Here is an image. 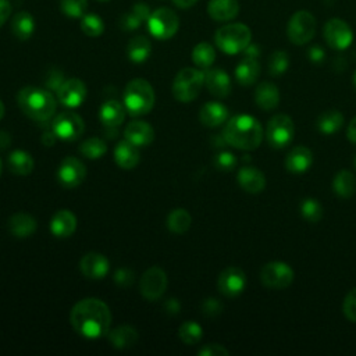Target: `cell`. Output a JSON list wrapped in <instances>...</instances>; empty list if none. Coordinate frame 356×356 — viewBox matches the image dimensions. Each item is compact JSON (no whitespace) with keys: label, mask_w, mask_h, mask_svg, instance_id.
<instances>
[{"label":"cell","mask_w":356,"mask_h":356,"mask_svg":"<svg viewBox=\"0 0 356 356\" xmlns=\"http://www.w3.org/2000/svg\"><path fill=\"white\" fill-rule=\"evenodd\" d=\"M70 321L79 335L96 339L108 332L111 313L103 300L97 298H85L76 302L71 309Z\"/></svg>","instance_id":"1"},{"label":"cell","mask_w":356,"mask_h":356,"mask_svg":"<svg viewBox=\"0 0 356 356\" xmlns=\"http://www.w3.org/2000/svg\"><path fill=\"white\" fill-rule=\"evenodd\" d=\"M263 136L264 132L260 121L248 114H239L229 118L222 129L225 143L241 150L257 149Z\"/></svg>","instance_id":"2"},{"label":"cell","mask_w":356,"mask_h":356,"mask_svg":"<svg viewBox=\"0 0 356 356\" xmlns=\"http://www.w3.org/2000/svg\"><path fill=\"white\" fill-rule=\"evenodd\" d=\"M17 103L25 115L39 122L50 120L54 115L57 107L51 92L36 86L22 88L18 92Z\"/></svg>","instance_id":"3"},{"label":"cell","mask_w":356,"mask_h":356,"mask_svg":"<svg viewBox=\"0 0 356 356\" xmlns=\"http://www.w3.org/2000/svg\"><path fill=\"white\" fill-rule=\"evenodd\" d=\"M153 104L154 92L147 81L136 78L128 82L124 90V107L129 115H145L153 108Z\"/></svg>","instance_id":"4"},{"label":"cell","mask_w":356,"mask_h":356,"mask_svg":"<svg viewBox=\"0 0 356 356\" xmlns=\"http://www.w3.org/2000/svg\"><path fill=\"white\" fill-rule=\"evenodd\" d=\"M214 42L222 53L238 54L252 42V31L242 22H231L216 31Z\"/></svg>","instance_id":"5"},{"label":"cell","mask_w":356,"mask_h":356,"mask_svg":"<svg viewBox=\"0 0 356 356\" xmlns=\"http://www.w3.org/2000/svg\"><path fill=\"white\" fill-rule=\"evenodd\" d=\"M204 85V72L196 68L181 70L172 82V95L178 102L189 103L197 97Z\"/></svg>","instance_id":"6"},{"label":"cell","mask_w":356,"mask_h":356,"mask_svg":"<svg viewBox=\"0 0 356 356\" xmlns=\"http://www.w3.org/2000/svg\"><path fill=\"white\" fill-rule=\"evenodd\" d=\"M316 26L314 15L306 10H299L291 15L286 24V36L292 44L302 46L314 38Z\"/></svg>","instance_id":"7"},{"label":"cell","mask_w":356,"mask_h":356,"mask_svg":"<svg viewBox=\"0 0 356 356\" xmlns=\"http://www.w3.org/2000/svg\"><path fill=\"white\" fill-rule=\"evenodd\" d=\"M147 29L150 35L156 39L165 40L172 38L179 28L178 15L167 7L154 10L147 18Z\"/></svg>","instance_id":"8"},{"label":"cell","mask_w":356,"mask_h":356,"mask_svg":"<svg viewBox=\"0 0 356 356\" xmlns=\"http://www.w3.org/2000/svg\"><path fill=\"white\" fill-rule=\"evenodd\" d=\"M293 134L295 125L292 118L286 114H275L268 120L264 135L271 147L282 149L292 142Z\"/></svg>","instance_id":"9"},{"label":"cell","mask_w":356,"mask_h":356,"mask_svg":"<svg viewBox=\"0 0 356 356\" xmlns=\"http://www.w3.org/2000/svg\"><path fill=\"white\" fill-rule=\"evenodd\" d=\"M293 270L284 261H270L260 270V281L268 289H285L293 281Z\"/></svg>","instance_id":"10"},{"label":"cell","mask_w":356,"mask_h":356,"mask_svg":"<svg viewBox=\"0 0 356 356\" xmlns=\"http://www.w3.org/2000/svg\"><path fill=\"white\" fill-rule=\"evenodd\" d=\"M323 36L328 47L334 50H345L353 42L352 28L341 18H330L324 24Z\"/></svg>","instance_id":"11"},{"label":"cell","mask_w":356,"mask_h":356,"mask_svg":"<svg viewBox=\"0 0 356 356\" xmlns=\"http://www.w3.org/2000/svg\"><path fill=\"white\" fill-rule=\"evenodd\" d=\"M85 129L82 118L72 111H63L57 114L51 121V131L54 135L65 142L76 140Z\"/></svg>","instance_id":"12"},{"label":"cell","mask_w":356,"mask_h":356,"mask_svg":"<svg viewBox=\"0 0 356 356\" xmlns=\"http://www.w3.org/2000/svg\"><path fill=\"white\" fill-rule=\"evenodd\" d=\"M167 289V274L159 266L147 268L139 281V291L147 300H157Z\"/></svg>","instance_id":"13"},{"label":"cell","mask_w":356,"mask_h":356,"mask_svg":"<svg viewBox=\"0 0 356 356\" xmlns=\"http://www.w3.org/2000/svg\"><path fill=\"white\" fill-rule=\"evenodd\" d=\"M246 286V275L239 267H227L222 270L217 280V288L220 293L227 298H235L243 292Z\"/></svg>","instance_id":"14"},{"label":"cell","mask_w":356,"mask_h":356,"mask_svg":"<svg viewBox=\"0 0 356 356\" xmlns=\"http://www.w3.org/2000/svg\"><path fill=\"white\" fill-rule=\"evenodd\" d=\"M86 177L85 165L75 157H65L57 170L58 182L65 188H75L83 182Z\"/></svg>","instance_id":"15"},{"label":"cell","mask_w":356,"mask_h":356,"mask_svg":"<svg viewBox=\"0 0 356 356\" xmlns=\"http://www.w3.org/2000/svg\"><path fill=\"white\" fill-rule=\"evenodd\" d=\"M86 97V86L78 78H70L63 82L57 90V99L67 107H78Z\"/></svg>","instance_id":"16"},{"label":"cell","mask_w":356,"mask_h":356,"mask_svg":"<svg viewBox=\"0 0 356 356\" xmlns=\"http://www.w3.org/2000/svg\"><path fill=\"white\" fill-rule=\"evenodd\" d=\"M110 263L102 253L89 252L79 261L81 273L89 280H102L107 275Z\"/></svg>","instance_id":"17"},{"label":"cell","mask_w":356,"mask_h":356,"mask_svg":"<svg viewBox=\"0 0 356 356\" xmlns=\"http://www.w3.org/2000/svg\"><path fill=\"white\" fill-rule=\"evenodd\" d=\"M204 85L216 97H227L231 93L229 75L221 68H211L204 72Z\"/></svg>","instance_id":"18"},{"label":"cell","mask_w":356,"mask_h":356,"mask_svg":"<svg viewBox=\"0 0 356 356\" xmlns=\"http://www.w3.org/2000/svg\"><path fill=\"white\" fill-rule=\"evenodd\" d=\"M254 103L263 111H271L280 104V90L275 83L264 81L254 89Z\"/></svg>","instance_id":"19"},{"label":"cell","mask_w":356,"mask_h":356,"mask_svg":"<svg viewBox=\"0 0 356 356\" xmlns=\"http://www.w3.org/2000/svg\"><path fill=\"white\" fill-rule=\"evenodd\" d=\"M312 163H313L312 150L302 145L292 147L285 157V168L293 174H300L307 171Z\"/></svg>","instance_id":"20"},{"label":"cell","mask_w":356,"mask_h":356,"mask_svg":"<svg viewBox=\"0 0 356 356\" xmlns=\"http://www.w3.org/2000/svg\"><path fill=\"white\" fill-rule=\"evenodd\" d=\"M238 184L245 192L260 193L266 186V177L259 168L243 165L238 171Z\"/></svg>","instance_id":"21"},{"label":"cell","mask_w":356,"mask_h":356,"mask_svg":"<svg viewBox=\"0 0 356 356\" xmlns=\"http://www.w3.org/2000/svg\"><path fill=\"white\" fill-rule=\"evenodd\" d=\"M124 138L136 147L147 146L154 139L153 128L145 121H132L124 131Z\"/></svg>","instance_id":"22"},{"label":"cell","mask_w":356,"mask_h":356,"mask_svg":"<svg viewBox=\"0 0 356 356\" xmlns=\"http://www.w3.org/2000/svg\"><path fill=\"white\" fill-rule=\"evenodd\" d=\"M99 118L107 129H115L122 124L125 118V107L114 99L106 100L100 107Z\"/></svg>","instance_id":"23"},{"label":"cell","mask_w":356,"mask_h":356,"mask_svg":"<svg viewBox=\"0 0 356 356\" xmlns=\"http://www.w3.org/2000/svg\"><path fill=\"white\" fill-rule=\"evenodd\" d=\"M207 14L211 19L227 22L239 14L238 0H210L207 4Z\"/></svg>","instance_id":"24"},{"label":"cell","mask_w":356,"mask_h":356,"mask_svg":"<svg viewBox=\"0 0 356 356\" xmlns=\"http://www.w3.org/2000/svg\"><path fill=\"white\" fill-rule=\"evenodd\" d=\"M76 228V218L74 213L67 209L56 211L50 220V231L57 238H67L74 234Z\"/></svg>","instance_id":"25"},{"label":"cell","mask_w":356,"mask_h":356,"mask_svg":"<svg viewBox=\"0 0 356 356\" xmlns=\"http://www.w3.org/2000/svg\"><path fill=\"white\" fill-rule=\"evenodd\" d=\"M7 227H8V231L11 235H14L17 238H28L36 231L38 224H36V220L31 214L19 211V213L13 214L8 218Z\"/></svg>","instance_id":"26"},{"label":"cell","mask_w":356,"mask_h":356,"mask_svg":"<svg viewBox=\"0 0 356 356\" xmlns=\"http://www.w3.org/2000/svg\"><path fill=\"white\" fill-rule=\"evenodd\" d=\"M228 118V108L218 102H209L202 106L199 120L203 125L214 128L225 122Z\"/></svg>","instance_id":"27"},{"label":"cell","mask_w":356,"mask_h":356,"mask_svg":"<svg viewBox=\"0 0 356 356\" xmlns=\"http://www.w3.org/2000/svg\"><path fill=\"white\" fill-rule=\"evenodd\" d=\"M139 152L135 145L127 139L118 142L114 147V161L124 170H131L139 163Z\"/></svg>","instance_id":"28"},{"label":"cell","mask_w":356,"mask_h":356,"mask_svg":"<svg viewBox=\"0 0 356 356\" xmlns=\"http://www.w3.org/2000/svg\"><path fill=\"white\" fill-rule=\"evenodd\" d=\"M260 75V63L256 58L243 57L235 68V79L242 86L253 85Z\"/></svg>","instance_id":"29"},{"label":"cell","mask_w":356,"mask_h":356,"mask_svg":"<svg viewBox=\"0 0 356 356\" xmlns=\"http://www.w3.org/2000/svg\"><path fill=\"white\" fill-rule=\"evenodd\" d=\"M110 343L117 349H127L136 343L138 341V331L128 324L118 325L117 328L107 332Z\"/></svg>","instance_id":"30"},{"label":"cell","mask_w":356,"mask_h":356,"mask_svg":"<svg viewBox=\"0 0 356 356\" xmlns=\"http://www.w3.org/2000/svg\"><path fill=\"white\" fill-rule=\"evenodd\" d=\"M11 31L19 40H28L35 31V19L28 11H19L11 21Z\"/></svg>","instance_id":"31"},{"label":"cell","mask_w":356,"mask_h":356,"mask_svg":"<svg viewBox=\"0 0 356 356\" xmlns=\"http://www.w3.org/2000/svg\"><path fill=\"white\" fill-rule=\"evenodd\" d=\"M317 129L323 135H332L343 125V114L339 110H327L317 118Z\"/></svg>","instance_id":"32"},{"label":"cell","mask_w":356,"mask_h":356,"mask_svg":"<svg viewBox=\"0 0 356 356\" xmlns=\"http://www.w3.org/2000/svg\"><path fill=\"white\" fill-rule=\"evenodd\" d=\"M332 191L342 199L352 197L356 192V177L348 170H341L332 179Z\"/></svg>","instance_id":"33"},{"label":"cell","mask_w":356,"mask_h":356,"mask_svg":"<svg viewBox=\"0 0 356 356\" xmlns=\"http://www.w3.org/2000/svg\"><path fill=\"white\" fill-rule=\"evenodd\" d=\"M152 53L150 40L146 36H135L129 40L127 46V54L134 63H143Z\"/></svg>","instance_id":"34"},{"label":"cell","mask_w":356,"mask_h":356,"mask_svg":"<svg viewBox=\"0 0 356 356\" xmlns=\"http://www.w3.org/2000/svg\"><path fill=\"white\" fill-rule=\"evenodd\" d=\"M8 168L17 175H28L33 170V159L24 150H14L7 160Z\"/></svg>","instance_id":"35"},{"label":"cell","mask_w":356,"mask_h":356,"mask_svg":"<svg viewBox=\"0 0 356 356\" xmlns=\"http://www.w3.org/2000/svg\"><path fill=\"white\" fill-rule=\"evenodd\" d=\"M216 60V50L207 42L197 43L192 50V61L202 70H209Z\"/></svg>","instance_id":"36"},{"label":"cell","mask_w":356,"mask_h":356,"mask_svg":"<svg viewBox=\"0 0 356 356\" xmlns=\"http://www.w3.org/2000/svg\"><path fill=\"white\" fill-rule=\"evenodd\" d=\"M192 222V217L185 209H175L168 214L167 218V227L174 234H185Z\"/></svg>","instance_id":"37"},{"label":"cell","mask_w":356,"mask_h":356,"mask_svg":"<svg viewBox=\"0 0 356 356\" xmlns=\"http://www.w3.org/2000/svg\"><path fill=\"white\" fill-rule=\"evenodd\" d=\"M289 67V54L285 50H275L270 54L267 61L268 74L271 76L282 75Z\"/></svg>","instance_id":"38"},{"label":"cell","mask_w":356,"mask_h":356,"mask_svg":"<svg viewBox=\"0 0 356 356\" xmlns=\"http://www.w3.org/2000/svg\"><path fill=\"white\" fill-rule=\"evenodd\" d=\"M78 150L88 159H100L107 152V145L100 138H89L79 145Z\"/></svg>","instance_id":"39"},{"label":"cell","mask_w":356,"mask_h":356,"mask_svg":"<svg viewBox=\"0 0 356 356\" xmlns=\"http://www.w3.org/2000/svg\"><path fill=\"white\" fill-rule=\"evenodd\" d=\"M178 335L181 341L186 345H195L202 339L203 330L196 321H185L178 328Z\"/></svg>","instance_id":"40"},{"label":"cell","mask_w":356,"mask_h":356,"mask_svg":"<svg viewBox=\"0 0 356 356\" xmlns=\"http://www.w3.org/2000/svg\"><path fill=\"white\" fill-rule=\"evenodd\" d=\"M81 29L86 36L96 38L104 31V22L97 14H83L81 17Z\"/></svg>","instance_id":"41"},{"label":"cell","mask_w":356,"mask_h":356,"mask_svg":"<svg viewBox=\"0 0 356 356\" xmlns=\"http://www.w3.org/2000/svg\"><path fill=\"white\" fill-rule=\"evenodd\" d=\"M300 214L309 222H318L323 217V206L314 197H306L300 203Z\"/></svg>","instance_id":"42"},{"label":"cell","mask_w":356,"mask_h":356,"mask_svg":"<svg viewBox=\"0 0 356 356\" xmlns=\"http://www.w3.org/2000/svg\"><path fill=\"white\" fill-rule=\"evenodd\" d=\"M88 7V0H60L61 11L70 18H81Z\"/></svg>","instance_id":"43"},{"label":"cell","mask_w":356,"mask_h":356,"mask_svg":"<svg viewBox=\"0 0 356 356\" xmlns=\"http://www.w3.org/2000/svg\"><path fill=\"white\" fill-rule=\"evenodd\" d=\"M342 313L349 321L356 323V288H352L346 293L342 303Z\"/></svg>","instance_id":"44"},{"label":"cell","mask_w":356,"mask_h":356,"mask_svg":"<svg viewBox=\"0 0 356 356\" xmlns=\"http://www.w3.org/2000/svg\"><path fill=\"white\" fill-rule=\"evenodd\" d=\"M236 157L231 152H220L214 157V165L221 171H232L236 165Z\"/></svg>","instance_id":"45"},{"label":"cell","mask_w":356,"mask_h":356,"mask_svg":"<svg viewBox=\"0 0 356 356\" xmlns=\"http://www.w3.org/2000/svg\"><path fill=\"white\" fill-rule=\"evenodd\" d=\"M202 312L207 317H216L222 312V303L216 298H207L202 303Z\"/></svg>","instance_id":"46"},{"label":"cell","mask_w":356,"mask_h":356,"mask_svg":"<svg viewBox=\"0 0 356 356\" xmlns=\"http://www.w3.org/2000/svg\"><path fill=\"white\" fill-rule=\"evenodd\" d=\"M134 278H135V275H134L132 270L125 268V267H121L114 273V282L120 286H129L134 282Z\"/></svg>","instance_id":"47"},{"label":"cell","mask_w":356,"mask_h":356,"mask_svg":"<svg viewBox=\"0 0 356 356\" xmlns=\"http://www.w3.org/2000/svg\"><path fill=\"white\" fill-rule=\"evenodd\" d=\"M199 356H228L229 352L220 343H207L199 352Z\"/></svg>","instance_id":"48"},{"label":"cell","mask_w":356,"mask_h":356,"mask_svg":"<svg viewBox=\"0 0 356 356\" xmlns=\"http://www.w3.org/2000/svg\"><path fill=\"white\" fill-rule=\"evenodd\" d=\"M140 24H142V21H140L139 17H138L135 13H132V11L124 14V15L121 17V19H120V25H121V28H122L124 31H135L138 26H140Z\"/></svg>","instance_id":"49"},{"label":"cell","mask_w":356,"mask_h":356,"mask_svg":"<svg viewBox=\"0 0 356 356\" xmlns=\"http://www.w3.org/2000/svg\"><path fill=\"white\" fill-rule=\"evenodd\" d=\"M306 54H307V60H309L310 63H313V64H321V63L325 60V51H324V49H323L321 46H318V44L310 46V47L307 49Z\"/></svg>","instance_id":"50"},{"label":"cell","mask_w":356,"mask_h":356,"mask_svg":"<svg viewBox=\"0 0 356 356\" xmlns=\"http://www.w3.org/2000/svg\"><path fill=\"white\" fill-rule=\"evenodd\" d=\"M64 82V76L63 72L57 71V70H51L46 78V88L51 89V90H58V88L63 85Z\"/></svg>","instance_id":"51"},{"label":"cell","mask_w":356,"mask_h":356,"mask_svg":"<svg viewBox=\"0 0 356 356\" xmlns=\"http://www.w3.org/2000/svg\"><path fill=\"white\" fill-rule=\"evenodd\" d=\"M132 13H135L138 17H139V19L143 22V21H147V18H149V15L152 14V11H150V8H149V6L147 4H145V3H136L134 7H132V10H131Z\"/></svg>","instance_id":"52"},{"label":"cell","mask_w":356,"mask_h":356,"mask_svg":"<svg viewBox=\"0 0 356 356\" xmlns=\"http://www.w3.org/2000/svg\"><path fill=\"white\" fill-rule=\"evenodd\" d=\"M164 310H165V313L170 314V316L178 314L179 310H181V303H179V300L175 299V298L167 299L165 303H164Z\"/></svg>","instance_id":"53"},{"label":"cell","mask_w":356,"mask_h":356,"mask_svg":"<svg viewBox=\"0 0 356 356\" xmlns=\"http://www.w3.org/2000/svg\"><path fill=\"white\" fill-rule=\"evenodd\" d=\"M242 53H243V57L259 60V57H260V54H261V49H260V46H259L257 43H252V42H250V43L245 47V50H243Z\"/></svg>","instance_id":"54"},{"label":"cell","mask_w":356,"mask_h":356,"mask_svg":"<svg viewBox=\"0 0 356 356\" xmlns=\"http://www.w3.org/2000/svg\"><path fill=\"white\" fill-rule=\"evenodd\" d=\"M11 15V3L10 0H0V28Z\"/></svg>","instance_id":"55"},{"label":"cell","mask_w":356,"mask_h":356,"mask_svg":"<svg viewBox=\"0 0 356 356\" xmlns=\"http://www.w3.org/2000/svg\"><path fill=\"white\" fill-rule=\"evenodd\" d=\"M346 136L352 143H356V117L349 122L346 128Z\"/></svg>","instance_id":"56"},{"label":"cell","mask_w":356,"mask_h":356,"mask_svg":"<svg viewBox=\"0 0 356 356\" xmlns=\"http://www.w3.org/2000/svg\"><path fill=\"white\" fill-rule=\"evenodd\" d=\"M11 145V136L8 132L0 131V150L7 149Z\"/></svg>","instance_id":"57"},{"label":"cell","mask_w":356,"mask_h":356,"mask_svg":"<svg viewBox=\"0 0 356 356\" xmlns=\"http://www.w3.org/2000/svg\"><path fill=\"white\" fill-rule=\"evenodd\" d=\"M56 139H57V136L54 135V132H53V131H50V132H44V134L42 135V142H43V145H46V146H51V145H54Z\"/></svg>","instance_id":"58"},{"label":"cell","mask_w":356,"mask_h":356,"mask_svg":"<svg viewBox=\"0 0 356 356\" xmlns=\"http://www.w3.org/2000/svg\"><path fill=\"white\" fill-rule=\"evenodd\" d=\"M172 1H174V4H175L177 7H179V8H189V7L195 6V3H196L197 0H172Z\"/></svg>","instance_id":"59"},{"label":"cell","mask_w":356,"mask_h":356,"mask_svg":"<svg viewBox=\"0 0 356 356\" xmlns=\"http://www.w3.org/2000/svg\"><path fill=\"white\" fill-rule=\"evenodd\" d=\"M3 115H4V104H3V102L0 100V120L3 118Z\"/></svg>","instance_id":"60"},{"label":"cell","mask_w":356,"mask_h":356,"mask_svg":"<svg viewBox=\"0 0 356 356\" xmlns=\"http://www.w3.org/2000/svg\"><path fill=\"white\" fill-rule=\"evenodd\" d=\"M353 85H355V89H356V71L353 74Z\"/></svg>","instance_id":"61"},{"label":"cell","mask_w":356,"mask_h":356,"mask_svg":"<svg viewBox=\"0 0 356 356\" xmlns=\"http://www.w3.org/2000/svg\"><path fill=\"white\" fill-rule=\"evenodd\" d=\"M353 164H355V168H356V156H355V160H353Z\"/></svg>","instance_id":"62"},{"label":"cell","mask_w":356,"mask_h":356,"mask_svg":"<svg viewBox=\"0 0 356 356\" xmlns=\"http://www.w3.org/2000/svg\"><path fill=\"white\" fill-rule=\"evenodd\" d=\"M0 174H1V160H0Z\"/></svg>","instance_id":"63"},{"label":"cell","mask_w":356,"mask_h":356,"mask_svg":"<svg viewBox=\"0 0 356 356\" xmlns=\"http://www.w3.org/2000/svg\"><path fill=\"white\" fill-rule=\"evenodd\" d=\"M99 1H108V0H99Z\"/></svg>","instance_id":"64"}]
</instances>
